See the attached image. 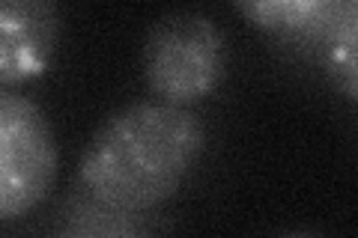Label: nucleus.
<instances>
[{
    "label": "nucleus",
    "instance_id": "nucleus-1",
    "mask_svg": "<svg viewBox=\"0 0 358 238\" xmlns=\"http://www.w3.org/2000/svg\"><path fill=\"white\" fill-rule=\"evenodd\" d=\"M203 149V122L188 107L138 101L102 122L81 155L78 179L105 206L143 214L182 188Z\"/></svg>",
    "mask_w": 358,
    "mask_h": 238
},
{
    "label": "nucleus",
    "instance_id": "nucleus-2",
    "mask_svg": "<svg viewBox=\"0 0 358 238\" xmlns=\"http://www.w3.org/2000/svg\"><path fill=\"white\" fill-rule=\"evenodd\" d=\"M227 69V36L203 13H167L143 42V77L164 105L188 107L209 98Z\"/></svg>",
    "mask_w": 358,
    "mask_h": 238
},
{
    "label": "nucleus",
    "instance_id": "nucleus-3",
    "mask_svg": "<svg viewBox=\"0 0 358 238\" xmlns=\"http://www.w3.org/2000/svg\"><path fill=\"white\" fill-rule=\"evenodd\" d=\"M57 167V137L42 107L0 89V221L36 209L51 194Z\"/></svg>",
    "mask_w": 358,
    "mask_h": 238
},
{
    "label": "nucleus",
    "instance_id": "nucleus-4",
    "mask_svg": "<svg viewBox=\"0 0 358 238\" xmlns=\"http://www.w3.org/2000/svg\"><path fill=\"white\" fill-rule=\"evenodd\" d=\"M60 42V9L51 0H0V87L48 72Z\"/></svg>",
    "mask_w": 358,
    "mask_h": 238
},
{
    "label": "nucleus",
    "instance_id": "nucleus-5",
    "mask_svg": "<svg viewBox=\"0 0 358 238\" xmlns=\"http://www.w3.org/2000/svg\"><path fill=\"white\" fill-rule=\"evenodd\" d=\"M236 9L251 24L272 33V36L322 45L343 3H331V0H254V3H236Z\"/></svg>",
    "mask_w": 358,
    "mask_h": 238
},
{
    "label": "nucleus",
    "instance_id": "nucleus-6",
    "mask_svg": "<svg viewBox=\"0 0 358 238\" xmlns=\"http://www.w3.org/2000/svg\"><path fill=\"white\" fill-rule=\"evenodd\" d=\"M54 238H152L138 214L110 209L87 191L66 200Z\"/></svg>",
    "mask_w": 358,
    "mask_h": 238
},
{
    "label": "nucleus",
    "instance_id": "nucleus-7",
    "mask_svg": "<svg viewBox=\"0 0 358 238\" xmlns=\"http://www.w3.org/2000/svg\"><path fill=\"white\" fill-rule=\"evenodd\" d=\"M322 57H326L331 75L341 81L346 98L355 101V3H350V0L343 3L341 15L334 18L329 36L322 39Z\"/></svg>",
    "mask_w": 358,
    "mask_h": 238
},
{
    "label": "nucleus",
    "instance_id": "nucleus-8",
    "mask_svg": "<svg viewBox=\"0 0 358 238\" xmlns=\"http://www.w3.org/2000/svg\"><path fill=\"white\" fill-rule=\"evenodd\" d=\"M278 238H329V235L313 232V230H293V232H284V235H278Z\"/></svg>",
    "mask_w": 358,
    "mask_h": 238
}]
</instances>
